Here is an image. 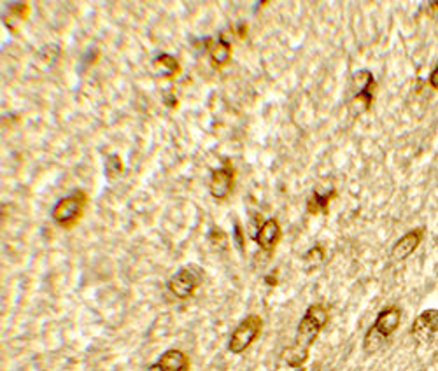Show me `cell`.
<instances>
[{
	"label": "cell",
	"instance_id": "5",
	"mask_svg": "<svg viewBox=\"0 0 438 371\" xmlns=\"http://www.w3.org/2000/svg\"><path fill=\"white\" fill-rule=\"evenodd\" d=\"M202 278L200 275L193 273L190 268H181L178 273H174V277L168 281V291L172 293L178 300H188L195 295V291L200 285Z\"/></svg>",
	"mask_w": 438,
	"mask_h": 371
},
{
	"label": "cell",
	"instance_id": "9",
	"mask_svg": "<svg viewBox=\"0 0 438 371\" xmlns=\"http://www.w3.org/2000/svg\"><path fill=\"white\" fill-rule=\"evenodd\" d=\"M255 240L258 247L263 252H272L281 240V226H279L277 219H267L260 228H258Z\"/></svg>",
	"mask_w": 438,
	"mask_h": 371
},
{
	"label": "cell",
	"instance_id": "4",
	"mask_svg": "<svg viewBox=\"0 0 438 371\" xmlns=\"http://www.w3.org/2000/svg\"><path fill=\"white\" fill-rule=\"evenodd\" d=\"M235 184V170L231 163H224L223 167L214 168L211 172V181H209V191L216 200H224L230 196Z\"/></svg>",
	"mask_w": 438,
	"mask_h": 371
},
{
	"label": "cell",
	"instance_id": "18",
	"mask_svg": "<svg viewBox=\"0 0 438 371\" xmlns=\"http://www.w3.org/2000/svg\"><path fill=\"white\" fill-rule=\"evenodd\" d=\"M430 84H432V88H435V90H438V65L435 67V71L430 74Z\"/></svg>",
	"mask_w": 438,
	"mask_h": 371
},
{
	"label": "cell",
	"instance_id": "3",
	"mask_svg": "<svg viewBox=\"0 0 438 371\" xmlns=\"http://www.w3.org/2000/svg\"><path fill=\"white\" fill-rule=\"evenodd\" d=\"M261 328H263V321L260 315L251 314L237 326L234 333H231L230 341H228V351L231 354H242L251 347L253 341L260 336Z\"/></svg>",
	"mask_w": 438,
	"mask_h": 371
},
{
	"label": "cell",
	"instance_id": "15",
	"mask_svg": "<svg viewBox=\"0 0 438 371\" xmlns=\"http://www.w3.org/2000/svg\"><path fill=\"white\" fill-rule=\"evenodd\" d=\"M121 172H123L121 158L117 156V154H110V156H108V161H105V175H108L109 181H113V179H116Z\"/></svg>",
	"mask_w": 438,
	"mask_h": 371
},
{
	"label": "cell",
	"instance_id": "16",
	"mask_svg": "<svg viewBox=\"0 0 438 371\" xmlns=\"http://www.w3.org/2000/svg\"><path fill=\"white\" fill-rule=\"evenodd\" d=\"M209 240H211L212 244H214V247L219 249V251H226L228 249V237L219 228H212L211 233H209Z\"/></svg>",
	"mask_w": 438,
	"mask_h": 371
},
{
	"label": "cell",
	"instance_id": "11",
	"mask_svg": "<svg viewBox=\"0 0 438 371\" xmlns=\"http://www.w3.org/2000/svg\"><path fill=\"white\" fill-rule=\"evenodd\" d=\"M204 44H205V51H207V54L211 57L212 65H216L218 69H223L230 64L231 44L228 42V40H224L223 37H219V39L207 37V39H204Z\"/></svg>",
	"mask_w": 438,
	"mask_h": 371
},
{
	"label": "cell",
	"instance_id": "10",
	"mask_svg": "<svg viewBox=\"0 0 438 371\" xmlns=\"http://www.w3.org/2000/svg\"><path fill=\"white\" fill-rule=\"evenodd\" d=\"M188 368H190V359L179 348L165 351L156 361V365L151 366V370L158 371H188Z\"/></svg>",
	"mask_w": 438,
	"mask_h": 371
},
{
	"label": "cell",
	"instance_id": "2",
	"mask_svg": "<svg viewBox=\"0 0 438 371\" xmlns=\"http://www.w3.org/2000/svg\"><path fill=\"white\" fill-rule=\"evenodd\" d=\"M88 205V194L83 189H76L74 193L67 194V196L60 198L57 204L51 208V219L58 224V226L71 230L79 223L83 218L84 208Z\"/></svg>",
	"mask_w": 438,
	"mask_h": 371
},
{
	"label": "cell",
	"instance_id": "8",
	"mask_svg": "<svg viewBox=\"0 0 438 371\" xmlns=\"http://www.w3.org/2000/svg\"><path fill=\"white\" fill-rule=\"evenodd\" d=\"M422 238H425V230L417 228L408 233H405L391 249V259L393 261H405L410 254H414L415 249L421 245Z\"/></svg>",
	"mask_w": 438,
	"mask_h": 371
},
{
	"label": "cell",
	"instance_id": "17",
	"mask_svg": "<svg viewBox=\"0 0 438 371\" xmlns=\"http://www.w3.org/2000/svg\"><path fill=\"white\" fill-rule=\"evenodd\" d=\"M234 235H235V240H237V245H238V247L244 249V235H242L241 226H238L237 223H235V231H234Z\"/></svg>",
	"mask_w": 438,
	"mask_h": 371
},
{
	"label": "cell",
	"instance_id": "6",
	"mask_svg": "<svg viewBox=\"0 0 438 371\" xmlns=\"http://www.w3.org/2000/svg\"><path fill=\"white\" fill-rule=\"evenodd\" d=\"M438 333V310L428 308L415 317L410 328V334L417 343H428Z\"/></svg>",
	"mask_w": 438,
	"mask_h": 371
},
{
	"label": "cell",
	"instance_id": "7",
	"mask_svg": "<svg viewBox=\"0 0 438 371\" xmlns=\"http://www.w3.org/2000/svg\"><path fill=\"white\" fill-rule=\"evenodd\" d=\"M400 322H402V310L398 307H388L377 315L371 329L381 334L384 340H389V336L398 329Z\"/></svg>",
	"mask_w": 438,
	"mask_h": 371
},
{
	"label": "cell",
	"instance_id": "12",
	"mask_svg": "<svg viewBox=\"0 0 438 371\" xmlns=\"http://www.w3.org/2000/svg\"><path fill=\"white\" fill-rule=\"evenodd\" d=\"M153 67L158 74L167 76V77H175L181 72V65H179L178 58H174L172 54H158L153 60Z\"/></svg>",
	"mask_w": 438,
	"mask_h": 371
},
{
	"label": "cell",
	"instance_id": "13",
	"mask_svg": "<svg viewBox=\"0 0 438 371\" xmlns=\"http://www.w3.org/2000/svg\"><path fill=\"white\" fill-rule=\"evenodd\" d=\"M333 196H335V189H331L328 194L326 193L321 194L319 191H314V193H312V198L309 200L307 211L311 212V214H326V212H328V205Z\"/></svg>",
	"mask_w": 438,
	"mask_h": 371
},
{
	"label": "cell",
	"instance_id": "14",
	"mask_svg": "<svg viewBox=\"0 0 438 371\" xmlns=\"http://www.w3.org/2000/svg\"><path fill=\"white\" fill-rule=\"evenodd\" d=\"M326 259V251L321 247V245H314L312 249H309L307 252L304 254V263L307 266V270H314L318 268L319 264L325 263Z\"/></svg>",
	"mask_w": 438,
	"mask_h": 371
},
{
	"label": "cell",
	"instance_id": "1",
	"mask_svg": "<svg viewBox=\"0 0 438 371\" xmlns=\"http://www.w3.org/2000/svg\"><path fill=\"white\" fill-rule=\"evenodd\" d=\"M328 322V308L321 303L311 305L301 317L300 324L296 328V336L292 347L284 348L282 352V359L292 368H300L307 363L309 352L314 345L316 338L321 333L323 326Z\"/></svg>",
	"mask_w": 438,
	"mask_h": 371
}]
</instances>
